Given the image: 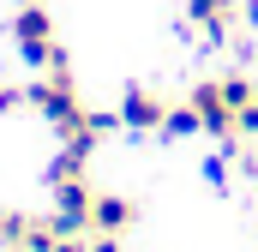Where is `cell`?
<instances>
[{
  "mask_svg": "<svg viewBox=\"0 0 258 252\" xmlns=\"http://www.w3.org/2000/svg\"><path fill=\"white\" fill-rule=\"evenodd\" d=\"M216 84H222V96H228V108H246V102L258 96V84L246 78V72H228V78H216Z\"/></svg>",
  "mask_w": 258,
  "mask_h": 252,
  "instance_id": "cell-10",
  "label": "cell"
},
{
  "mask_svg": "<svg viewBox=\"0 0 258 252\" xmlns=\"http://www.w3.org/2000/svg\"><path fill=\"white\" fill-rule=\"evenodd\" d=\"M12 42H18V60L36 66V72L66 66V48L54 42V18H48V6H42V0L18 6V18H12Z\"/></svg>",
  "mask_w": 258,
  "mask_h": 252,
  "instance_id": "cell-2",
  "label": "cell"
},
{
  "mask_svg": "<svg viewBox=\"0 0 258 252\" xmlns=\"http://www.w3.org/2000/svg\"><path fill=\"white\" fill-rule=\"evenodd\" d=\"M240 18H246V24H258V0H246V6H240Z\"/></svg>",
  "mask_w": 258,
  "mask_h": 252,
  "instance_id": "cell-15",
  "label": "cell"
},
{
  "mask_svg": "<svg viewBox=\"0 0 258 252\" xmlns=\"http://www.w3.org/2000/svg\"><path fill=\"white\" fill-rule=\"evenodd\" d=\"M204 180H210V186H228V162L210 156V162H204Z\"/></svg>",
  "mask_w": 258,
  "mask_h": 252,
  "instance_id": "cell-12",
  "label": "cell"
},
{
  "mask_svg": "<svg viewBox=\"0 0 258 252\" xmlns=\"http://www.w3.org/2000/svg\"><path fill=\"white\" fill-rule=\"evenodd\" d=\"M84 162H90V156H84L78 144H66L60 156L48 162V186H54V180H84Z\"/></svg>",
  "mask_w": 258,
  "mask_h": 252,
  "instance_id": "cell-8",
  "label": "cell"
},
{
  "mask_svg": "<svg viewBox=\"0 0 258 252\" xmlns=\"http://www.w3.org/2000/svg\"><path fill=\"white\" fill-rule=\"evenodd\" d=\"M186 132H204L192 102H180V108H168V120H162V138H186Z\"/></svg>",
  "mask_w": 258,
  "mask_h": 252,
  "instance_id": "cell-9",
  "label": "cell"
},
{
  "mask_svg": "<svg viewBox=\"0 0 258 252\" xmlns=\"http://www.w3.org/2000/svg\"><path fill=\"white\" fill-rule=\"evenodd\" d=\"M234 138H258V96L246 108H234Z\"/></svg>",
  "mask_w": 258,
  "mask_h": 252,
  "instance_id": "cell-11",
  "label": "cell"
},
{
  "mask_svg": "<svg viewBox=\"0 0 258 252\" xmlns=\"http://www.w3.org/2000/svg\"><path fill=\"white\" fill-rule=\"evenodd\" d=\"M252 180H258V156H252Z\"/></svg>",
  "mask_w": 258,
  "mask_h": 252,
  "instance_id": "cell-16",
  "label": "cell"
},
{
  "mask_svg": "<svg viewBox=\"0 0 258 252\" xmlns=\"http://www.w3.org/2000/svg\"><path fill=\"white\" fill-rule=\"evenodd\" d=\"M186 102L198 108L204 132H216V138H234V108H228V96H222V84H216V78L192 84V96H186Z\"/></svg>",
  "mask_w": 258,
  "mask_h": 252,
  "instance_id": "cell-4",
  "label": "cell"
},
{
  "mask_svg": "<svg viewBox=\"0 0 258 252\" xmlns=\"http://www.w3.org/2000/svg\"><path fill=\"white\" fill-rule=\"evenodd\" d=\"M24 96H30V108L54 126L60 138H78V132H84V120H90V108H84V102H78V90H72V66H54L48 78L24 84Z\"/></svg>",
  "mask_w": 258,
  "mask_h": 252,
  "instance_id": "cell-1",
  "label": "cell"
},
{
  "mask_svg": "<svg viewBox=\"0 0 258 252\" xmlns=\"http://www.w3.org/2000/svg\"><path fill=\"white\" fill-rule=\"evenodd\" d=\"M90 204H96V192L84 186V180H54V216H48V222H54L60 240L90 228Z\"/></svg>",
  "mask_w": 258,
  "mask_h": 252,
  "instance_id": "cell-3",
  "label": "cell"
},
{
  "mask_svg": "<svg viewBox=\"0 0 258 252\" xmlns=\"http://www.w3.org/2000/svg\"><path fill=\"white\" fill-rule=\"evenodd\" d=\"M90 252H120V234H90Z\"/></svg>",
  "mask_w": 258,
  "mask_h": 252,
  "instance_id": "cell-13",
  "label": "cell"
},
{
  "mask_svg": "<svg viewBox=\"0 0 258 252\" xmlns=\"http://www.w3.org/2000/svg\"><path fill=\"white\" fill-rule=\"evenodd\" d=\"M18 6H30V0H18Z\"/></svg>",
  "mask_w": 258,
  "mask_h": 252,
  "instance_id": "cell-17",
  "label": "cell"
},
{
  "mask_svg": "<svg viewBox=\"0 0 258 252\" xmlns=\"http://www.w3.org/2000/svg\"><path fill=\"white\" fill-rule=\"evenodd\" d=\"M162 120H168V102L156 90H138L132 84L126 96H120V126H132V132H162Z\"/></svg>",
  "mask_w": 258,
  "mask_h": 252,
  "instance_id": "cell-5",
  "label": "cell"
},
{
  "mask_svg": "<svg viewBox=\"0 0 258 252\" xmlns=\"http://www.w3.org/2000/svg\"><path fill=\"white\" fill-rule=\"evenodd\" d=\"M54 252H90V240H78V234H66V240H54Z\"/></svg>",
  "mask_w": 258,
  "mask_h": 252,
  "instance_id": "cell-14",
  "label": "cell"
},
{
  "mask_svg": "<svg viewBox=\"0 0 258 252\" xmlns=\"http://www.w3.org/2000/svg\"><path fill=\"white\" fill-rule=\"evenodd\" d=\"M126 228H132V198L96 192V204H90V234H126Z\"/></svg>",
  "mask_w": 258,
  "mask_h": 252,
  "instance_id": "cell-7",
  "label": "cell"
},
{
  "mask_svg": "<svg viewBox=\"0 0 258 252\" xmlns=\"http://www.w3.org/2000/svg\"><path fill=\"white\" fill-rule=\"evenodd\" d=\"M234 18H240V0H186V24L204 30L210 42H222Z\"/></svg>",
  "mask_w": 258,
  "mask_h": 252,
  "instance_id": "cell-6",
  "label": "cell"
}]
</instances>
